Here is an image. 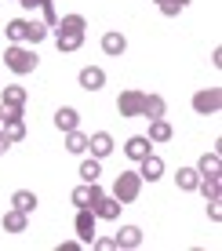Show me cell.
<instances>
[{"label":"cell","instance_id":"cell-30","mask_svg":"<svg viewBox=\"0 0 222 251\" xmlns=\"http://www.w3.org/2000/svg\"><path fill=\"white\" fill-rule=\"evenodd\" d=\"M99 175H102V164L95 157H88L80 164V178H84V182H99Z\"/></svg>","mask_w":222,"mask_h":251},{"label":"cell","instance_id":"cell-5","mask_svg":"<svg viewBox=\"0 0 222 251\" xmlns=\"http://www.w3.org/2000/svg\"><path fill=\"white\" fill-rule=\"evenodd\" d=\"M0 131L11 138V142H22V138H25V117H22V109H4V117H0Z\"/></svg>","mask_w":222,"mask_h":251},{"label":"cell","instance_id":"cell-20","mask_svg":"<svg viewBox=\"0 0 222 251\" xmlns=\"http://www.w3.org/2000/svg\"><path fill=\"white\" fill-rule=\"evenodd\" d=\"M197 171H200V175H222V157H219V150H211V153H200V160H197Z\"/></svg>","mask_w":222,"mask_h":251},{"label":"cell","instance_id":"cell-33","mask_svg":"<svg viewBox=\"0 0 222 251\" xmlns=\"http://www.w3.org/2000/svg\"><path fill=\"white\" fill-rule=\"evenodd\" d=\"M91 248H95V251H113L117 240L113 237H95V240H91Z\"/></svg>","mask_w":222,"mask_h":251},{"label":"cell","instance_id":"cell-8","mask_svg":"<svg viewBox=\"0 0 222 251\" xmlns=\"http://www.w3.org/2000/svg\"><path fill=\"white\" fill-rule=\"evenodd\" d=\"M76 80H80L84 91H102V88H106V69H102V66H84Z\"/></svg>","mask_w":222,"mask_h":251},{"label":"cell","instance_id":"cell-38","mask_svg":"<svg viewBox=\"0 0 222 251\" xmlns=\"http://www.w3.org/2000/svg\"><path fill=\"white\" fill-rule=\"evenodd\" d=\"M0 117H4V109H0Z\"/></svg>","mask_w":222,"mask_h":251},{"label":"cell","instance_id":"cell-10","mask_svg":"<svg viewBox=\"0 0 222 251\" xmlns=\"http://www.w3.org/2000/svg\"><path fill=\"white\" fill-rule=\"evenodd\" d=\"M88 150H91V157H95V160L109 157V153H113V135H109V131H95V135H88Z\"/></svg>","mask_w":222,"mask_h":251},{"label":"cell","instance_id":"cell-12","mask_svg":"<svg viewBox=\"0 0 222 251\" xmlns=\"http://www.w3.org/2000/svg\"><path fill=\"white\" fill-rule=\"evenodd\" d=\"M139 175H142V182H157V178L164 175V160H160L157 153L142 157V160H139Z\"/></svg>","mask_w":222,"mask_h":251},{"label":"cell","instance_id":"cell-34","mask_svg":"<svg viewBox=\"0 0 222 251\" xmlns=\"http://www.w3.org/2000/svg\"><path fill=\"white\" fill-rule=\"evenodd\" d=\"M15 4H22V7H25V11H40V7H44V4H48V0H15Z\"/></svg>","mask_w":222,"mask_h":251},{"label":"cell","instance_id":"cell-11","mask_svg":"<svg viewBox=\"0 0 222 251\" xmlns=\"http://www.w3.org/2000/svg\"><path fill=\"white\" fill-rule=\"evenodd\" d=\"M149 153H153V142L146 135H135V138H127V142H124V157L127 160H142V157H149Z\"/></svg>","mask_w":222,"mask_h":251},{"label":"cell","instance_id":"cell-15","mask_svg":"<svg viewBox=\"0 0 222 251\" xmlns=\"http://www.w3.org/2000/svg\"><path fill=\"white\" fill-rule=\"evenodd\" d=\"M84 44V33H73V29H55V48L62 51V55H70Z\"/></svg>","mask_w":222,"mask_h":251},{"label":"cell","instance_id":"cell-26","mask_svg":"<svg viewBox=\"0 0 222 251\" xmlns=\"http://www.w3.org/2000/svg\"><path fill=\"white\" fill-rule=\"evenodd\" d=\"M153 4H157V11L164 15V19H175V15L186 11V4H190V0H153Z\"/></svg>","mask_w":222,"mask_h":251},{"label":"cell","instance_id":"cell-22","mask_svg":"<svg viewBox=\"0 0 222 251\" xmlns=\"http://www.w3.org/2000/svg\"><path fill=\"white\" fill-rule=\"evenodd\" d=\"M200 182V171L197 168H178V175H175V186L182 189V193H193Z\"/></svg>","mask_w":222,"mask_h":251},{"label":"cell","instance_id":"cell-19","mask_svg":"<svg viewBox=\"0 0 222 251\" xmlns=\"http://www.w3.org/2000/svg\"><path fill=\"white\" fill-rule=\"evenodd\" d=\"M25 226H29V215H25V211H19V207L4 211V229L7 233H25Z\"/></svg>","mask_w":222,"mask_h":251},{"label":"cell","instance_id":"cell-32","mask_svg":"<svg viewBox=\"0 0 222 251\" xmlns=\"http://www.w3.org/2000/svg\"><path fill=\"white\" fill-rule=\"evenodd\" d=\"M208 219H211V222H222V197L208 201Z\"/></svg>","mask_w":222,"mask_h":251},{"label":"cell","instance_id":"cell-18","mask_svg":"<svg viewBox=\"0 0 222 251\" xmlns=\"http://www.w3.org/2000/svg\"><path fill=\"white\" fill-rule=\"evenodd\" d=\"M164 113H168V102L160 99V95H146V99H142V117L146 120H157Z\"/></svg>","mask_w":222,"mask_h":251},{"label":"cell","instance_id":"cell-17","mask_svg":"<svg viewBox=\"0 0 222 251\" xmlns=\"http://www.w3.org/2000/svg\"><path fill=\"white\" fill-rule=\"evenodd\" d=\"M0 95H4V106L0 109H22L25 106V88L22 84H7V88H0Z\"/></svg>","mask_w":222,"mask_h":251},{"label":"cell","instance_id":"cell-1","mask_svg":"<svg viewBox=\"0 0 222 251\" xmlns=\"http://www.w3.org/2000/svg\"><path fill=\"white\" fill-rule=\"evenodd\" d=\"M4 66L11 69V73L25 76V73H33V69L40 66V58H37V51H33L29 44H11L4 51Z\"/></svg>","mask_w":222,"mask_h":251},{"label":"cell","instance_id":"cell-27","mask_svg":"<svg viewBox=\"0 0 222 251\" xmlns=\"http://www.w3.org/2000/svg\"><path fill=\"white\" fill-rule=\"evenodd\" d=\"M197 189L204 193V201H215V197L222 193V186H219V175H200V182H197Z\"/></svg>","mask_w":222,"mask_h":251},{"label":"cell","instance_id":"cell-24","mask_svg":"<svg viewBox=\"0 0 222 251\" xmlns=\"http://www.w3.org/2000/svg\"><path fill=\"white\" fill-rule=\"evenodd\" d=\"M44 37H48V25H44V22H33V19H25V40H22V44L37 48Z\"/></svg>","mask_w":222,"mask_h":251},{"label":"cell","instance_id":"cell-7","mask_svg":"<svg viewBox=\"0 0 222 251\" xmlns=\"http://www.w3.org/2000/svg\"><path fill=\"white\" fill-rule=\"evenodd\" d=\"M121 207H124V204H121V201H117V197H113V193H109V197H106V193H102V197H99V201H95V204H91V211H95V219H106V222H113V219H121Z\"/></svg>","mask_w":222,"mask_h":251},{"label":"cell","instance_id":"cell-28","mask_svg":"<svg viewBox=\"0 0 222 251\" xmlns=\"http://www.w3.org/2000/svg\"><path fill=\"white\" fill-rule=\"evenodd\" d=\"M4 33H7L11 44H22V40H25V19H11V22L4 25Z\"/></svg>","mask_w":222,"mask_h":251},{"label":"cell","instance_id":"cell-6","mask_svg":"<svg viewBox=\"0 0 222 251\" xmlns=\"http://www.w3.org/2000/svg\"><path fill=\"white\" fill-rule=\"evenodd\" d=\"M219 106H222V91L219 88H200L197 95H193V109H197L200 117L219 113Z\"/></svg>","mask_w":222,"mask_h":251},{"label":"cell","instance_id":"cell-14","mask_svg":"<svg viewBox=\"0 0 222 251\" xmlns=\"http://www.w3.org/2000/svg\"><path fill=\"white\" fill-rule=\"evenodd\" d=\"M113 240H117L121 251H135V248H142V229L139 226H121V233Z\"/></svg>","mask_w":222,"mask_h":251},{"label":"cell","instance_id":"cell-16","mask_svg":"<svg viewBox=\"0 0 222 251\" xmlns=\"http://www.w3.org/2000/svg\"><path fill=\"white\" fill-rule=\"evenodd\" d=\"M55 127L58 131H76V127H80V113H76V109H70V106H62V109H55Z\"/></svg>","mask_w":222,"mask_h":251},{"label":"cell","instance_id":"cell-2","mask_svg":"<svg viewBox=\"0 0 222 251\" xmlns=\"http://www.w3.org/2000/svg\"><path fill=\"white\" fill-rule=\"evenodd\" d=\"M139 193H142V175L139 171H121L113 182V197L121 204H131V201H139Z\"/></svg>","mask_w":222,"mask_h":251},{"label":"cell","instance_id":"cell-36","mask_svg":"<svg viewBox=\"0 0 222 251\" xmlns=\"http://www.w3.org/2000/svg\"><path fill=\"white\" fill-rule=\"evenodd\" d=\"M76 248H84L80 240H66V244H58V251H76Z\"/></svg>","mask_w":222,"mask_h":251},{"label":"cell","instance_id":"cell-23","mask_svg":"<svg viewBox=\"0 0 222 251\" xmlns=\"http://www.w3.org/2000/svg\"><path fill=\"white\" fill-rule=\"evenodd\" d=\"M11 207H19V211L33 215V211H37V193H33V189H15V197H11Z\"/></svg>","mask_w":222,"mask_h":251},{"label":"cell","instance_id":"cell-21","mask_svg":"<svg viewBox=\"0 0 222 251\" xmlns=\"http://www.w3.org/2000/svg\"><path fill=\"white\" fill-rule=\"evenodd\" d=\"M172 135H175V131H172V124H168L164 117L149 120V135H146L149 142H172Z\"/></svg>","mask_w":222,"mask_h":251},{"label":"cell","instance_id":"cell-37","mask_svg":"<svg viewBox=\"0 0 222 251\" xmlns=\"http://www.w3.org/2000/svg\"><path fill=\"white\" fill-rule=\"evenodd\" d=\"M211 66H215V69L222 66V48H215V51H211Z\"/></svg>","mask_w":222,"mask_h":251},{"label":"cell","instance_id":"cell-9","mask_svg":"<svg viewBox=\"0 0 222 251\" xmlns=\"http://www.w3.org/2000/svg\"><path fill=\"white\" fill-rule=\"evenodd\" d=\"M99 197H102V186H99V182H80V186L70 193V201H73L76 207H91Z\"/></svg>","mask_w":222,"mask_h":251},{"label":"cell","instance_id":"cell-13","mask_svg":"<svg viewBox=\"0 0 222 251\" xmlns=\"http://www.w3.org/2000/svg\"><path fill=\"white\" fill-rule=\"evenodd\" d=\"M102 51H106L109 58H121L124 51H127V37H124V33H117V29L102 33Z\"/></svg>","mask_w":222,"mask_h":251},{"label":"cell","instance_id":"cell-29","mask_svg":"<svg viewBox=\"0 0 222 251\" xmlns=\"http://www.w3.org/2000/svg\"><path fill=\"white\" fill-rule=\"evenodd\" d=\"M55 29H73V33H84V29H88V22H84V15H62Z\"/></svg>","mask_w":222,"mask_h":251},{"label":"cell","instance_id":"cell-4","mask_svg":"<svg viewBox=\"0 0 222 251\" xmlns=\"http://www.w3.org/2000/svg\"><path fill=\"white\" fill-rule=\"evenodd\" d=\"M142 99H146V91H139V88H127L121 91V99H117V113L121 117H142Z\"/></svg>","mask_w":222,"mask_h":251},{"label":"cell","instance_id":"cell-25","mask_svg":"<svg viewBox=\"0 0 222 251\" xmlns=\"http://www.w3.org/2000/svg\"><path fill=\"white\" fill-rule=\"evenodd\" d=\"M66 150L76 153V157H80V153H88V135H84L80 127H76V131H66Z\"/></svg>","mask_w":222,"mask_h":251},{"label":"cell","instance_id":"cell-35","mask_svg":"<svg viewBox=\"0 0 222 251\" xmlns=\"http://www.w3.org/2000/svg\"><path fill=\"white\" fill-rule=\"evenodd\" d=\"M11 146H15V142H11V138H7L4 131H0V157H4V153H7V150H11Z\"/></svg>","mask_w":222,"mask_h":251},{"label":"cell","instance_id":"cell-3","mask_svg":"<svg viewBox=\"0 0 222 251\" xmlns=\"http://www.w3.org/2000/svg\"><path fill=\"white\" fill-rule=\"evenodd\" d=\"M95 211L91 207H76V219H73V229H76V240H80L84 248H91V240H95Z\"/></svg>","mask_w":222,"mask_h":251},{"label":"cell","instance_id":"cell-31","mask_svg":"<svg viewBox=\"0 0 222 251\" xmlns=\"http://www.w3.org/2000/svg\"><path fill=\"white\" fill-rule=\"evenodd\" d=\"M40 15H44V25H48V29H55V25H58V11H55V4H51V0L40 7Z\"/></svg>","mask_w":222,"mask_h":251}]
</instances>
